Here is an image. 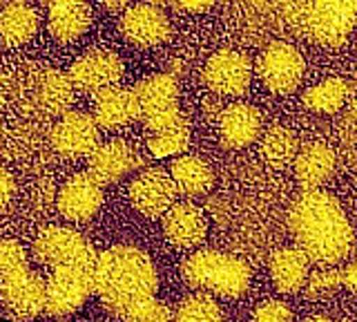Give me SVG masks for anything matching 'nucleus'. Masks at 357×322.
<instances>
[{
    "label": "nucleus",
    "instance_id": "1",
    "mask_svg": "<svg viewBox=\"0 0 357 322\" xmlns=\"http://www.w3.org/2000/svg\"><path fill=\"white\" fill-rule=\"evenodd\" d=\"M288 228L310 262L337 264L353 251V228L326 191H304L288 213Z\"/></svg>",
    "mask_w": 357,
    "mask_h": 322
},
{
    "label": "nucleus",
    "instance_id": "2",
    "mask_svg": "<svg viewBox=\"0 0 357 322\" xmlns=\"http://www.w3.org/2000/svg\"><path fill=\"white\" fill-rule=\"evenodd\" d=\"M94 293L112 314L126 318L128 311L154 298L159 277L152 260L134 247H112L96 258L94 264Z\"/></svg>",
    "mask_w": 357,
    "mask_h": 322
},
{
    "label": "nucleus",
    "instance_id": "3",
    "mask_svg": "<svg viewBox=\"0 0 357 322\" xmlns=\"http://www.w3.org/2000/svg\"><path fill=\"white\" fill-rule=\"evenodd\" d=\"M290 29L326 47H340L357 25V3H279Z\"/></svg>",
    "mask_w": 357,
    "mask_h": 322
},
{
    "label": "nucleus",
    "instance_id": "4",
    "mask_svg": "<svg viewBox=\"0 0 357 322\" xmlns=\"http://www.w3.org/2000/svg\"><path fill=\"white\" fill-rule=\"evenodd\" d=\"M183 280L221 298H239L250 284V266L219 251H199L181 264Z\"/></svg>",
    "mask_w": 357,
    "mask_h": 322
},
{
    "label": "nucleus",
    "instance_id": "5",
    "mask_svg": "<svg viewBox=\"0 0 357 322\" xmlns=\"http://www.w3.org/2000/svg\"><path fill=\"white\" fill-rule=\"evenodd\" d=\"M139 101V112L145 121V128L152 132H161L167 128L178 126L183 115L178 112V85L170 74H156L141 81L134 87Z\"/></svg>",
    "mask_w": 357,
    "mask_h": 322
},
{
    "label": "nucleus",
    "instance_id": "6",
    "mask_svg": "<svg viewBox=\"0 0 357 322\" xmlns=\"http://www.w3.org/2000/svg\"><path fill=\"white\" fill-rule=\"evenodd\" d=\"M94 266H61L45 282V311L50 316H67L81 309L94 291Z\"/></svg>",
    "mask_w": 357,
    "mask_h": 322
},
{
    "label": "nucleus",
    "instance_id": "7",
    "mask_svg": "<svg viewBox=\"0 0 357 322\" xmlns=\"http://www.w3.org/2000/svg\"><path fill=\"white\" fill-rule=\"evenodd\" d=\"M306 63L295 45L286 41H273L257 59V74L261 83L275 94H290L301 83Z\"/></svg>",
    "mask_w": 357,
    "mask_h": 322
},
{
    "label": "nucleus",
    "instance_id": "8",
    "mask_svg": "<svg viewBox=\"0 0 357 322\" xmlns=\"http://www.w3.org/2000/svg\"><path fill=\"white\" fill-rule=\"evenodd\" d=\"M33 255L43 264L61 269V266H94L98 255L94 253L81 233L63 226H52L40 233L33 244Z\"/></svg>",
    "mask_w": 357,
    "mask_h": 322
},
{
    "label": "nucleus",
    "instance_id": "9",
    "mask_svg": "<svg viewBox=\"0 0 357 322\" xmlns=\"http://www.w3.org/2000/svg\"><path fill=\"white\" fill-rule=\"evenodd\" d=\"M252 79L250 59L243 52L221 50L212 54L204 68V81L212 92L239 96L248 90Z\"/></svg>",
    "mask_w": 357,
    "mask_h": 322
},
{
    "label": "nucleus",
    "instance_id": "10",
    "mask_svg": "<svg viewBox=\"0 0 357 322\" xmlns=\"http://www.w3.org/2000/svg\"><path fill=\"white\" fill-rule=\"evenodd\" d=\"M123 76V63L116 54L112 52H89L85 57L78 59L70 68V81L76 90L100 94L105 90H112L119 79Z\"/></svg>",
    "mask_w": 357,
    "mask_h": 322
},
{
    "label": "nucleus",
    "instance_id": "11",
    "mask_svg": "<svg viewBox=\"0 0 357 322\" xmlns=\"http://www.w3.org/2000/svg\"><path fill=\"white\" fill-rule=\"evenodd\" d=\"M176 188L172 177L161 168L141 173L130 186V202L145 217L165 215L174 206Z\"/></svg>",
    "mask_w": 357,
    "mask_h": 322
},
{
    "label": "nucleus",
    "instance_id": "12",
    "mask_svg": "<svg viewBox=\"0 0 357 322\" xmlns=\"http://www.w3.org/2000/svg\"><path fill=\"white\" fill-rule=\"evenodd\" d=\"M52 143L59 154L67 159L87 157L96 150L98 143L96 121L85 112L65 115L52 132Z\"/></svg>",
    "mask_w": 357,
    "mask_h": 322
},
{
    "label": "nucleus",
    "instance_id": "13",
    "mask_svg": "<svg viewBox=\"0 0 357 322\" xmlns=\"http://www.w3.org/2000/svg\"><path fill=\"white\" fill-rule=\"evenodd\" d=\"M121 29L134 45L150 47L159 45V43L167 38L170 23H167V16L159 5L141 3L128 7V12L121 18Z\"/></svg>",
    "mask_w": 357,
    "mask_h": 322
},
{
    "label": "nucleus",
    "instance_id": "14",
    "mask_svg": "<svg viewBox=\"0 0 357 322\" xmlns=\"http://www.w3.org/2000/svg\"><path fill=\"white\" fill-rule=\"evenodd\" d=\"M103 204V188L92 175L78 173L59 193V210L72 221L89 219Z\"/></svg>",
    "mask_w": 357,
    "mask_h": 322
},
{
    "label": "nucleus",
    "instance_id": "15",
    "mask_svg": "<svg viewBox=\"0 0 357 322\" xmlns=\"http://www.w3.org/2000/svg\"><path fill=\"white\" fill-rule=\"evenodd\" d=\"M3 302L11 316L29 320L45 311V280L29 269L3 282Z\"/></svg>",
    "mask_w": 357,
    "mask_h": 322
},
{
    "label": "nucleus",
    "instance_id": "16",
    "mask_svg": "<svg viewBox=\"0 0 357 322\" xmlns=\"http://www.w3.org/2000/svg\"><path fill=\"white\" fill-rule=\"evenodd\" d=\"M89 173L98 184L119 182L141 163V157L126 141H107L103 146H96V150L89 154Z\"/></svg>",
    "mask_w": 357,
    "mask_h": 322
},
{
    "label": "nucleus",
    "instance_id": "17",
    "mask_svg": "<svg viewBox=\"0 0 357 322\" xmlns=\"http://www.w3.org/2000/svg\"><path fill=\"white\" fill-rule=\"evenodd\" d=\"M163 230L165 237L178 249H192L206 237V217L192 204H174L163 215Z\"/></svg>",
    "mask_w": 357,
    "mask_h": 322
},
{
    "label": "nucleus",
    "instance_id": "18",
    "mask_svg": "<svg viewBox=\"0 0 357 322\" xmlns=\"http://www.w3.org/2000/svg\"><path fill=\"white\" fill-rule=\"evenodd\" d=\"M261 132V115L252 105L234 103L228 105L219 117V135L223 146L245 148L257 141Z\"/></svg>",
    "mask_w": 357,
    "mask_h": 322
},
{
    "label": "nucleus",
    "instance_id": "19",
    "mask_svg": "<svg viewBox=\"0 0 357 322\" xmlns=\"http://www.w3.org/2000/svg\"><path fill=\"white\" fill-rule=\"evenodd\" d=\"M335 152L326 143H306L297 150L295 157V175L297 182L304 186V191H317L321 184L328 182V177L335 170Z\"/></svg>",
    "mask_w": 357,
    "mask_h": 322
},
{
    "label": "nucleus",
    "instance_id": "20",
    "mask_svg": "<svg viewBox=\"0 0 357 322\" xmlns=\"http://www.w3.org/2000/svg\"><path fill=\"white\" fill-rule=\"evenodd\" d=\"M139 101L134 90H121L112 87L96 96L94 103V121L103 128H121L139 119Z\"/></svg>",
    "mask_w": 357,
    "mask_h": 322
},
{
    "label": "nucleus",
    "instance_id": "21",
    "mask_svg": "<svg viewBox=\"0 0 357 322\" xmlns=\"http://www.w3.org/2000/svg\"><path fill=\"white\" fill-rule=\"evenodd\" d=\"M308 269L310 260L297 247L279 249L271 258V277L282 293H297L308 280Z\"/></svg>",
    "mask_w": 357,
    "mask_h": 322
},
{
    "label": "nucleus",
    "instance_id": "22",
    "mask_svg": "<svg viewBox=\"0 0 357 322\" xmlns=\"http://www.w3.org/2000/svg\"><path fill=\"white\" fill-rule=\"evenodd\" d=\"M170 177L174 182L176 193L188 195V197L204 195V193L210 191V186H212L210 166L204 159L192 157V154H185V157L174 159Z\"/></svg>",
    "mask_w": 357,
    "mask_h": 322
},
{
    "label": "nucleus",
    "instance_id": "23",
    "mask_svg": "<svg viewBox=\"0 0 357 322\" xmlns=\"http://www.w3.org/2000/svg\"><path fill=\"white\" fill-rule=\"evenodd\" d=\"M38 29L36 9L27 3H9L0 12V38L7 45H20L27 43Z\"/></svg>",
    "mask_w": 357,
    "mask_h": 322
},
{
    "label": "nucleus",
    "instance_id": "24",
    "mask_svg": "<svg viewBox=\"0 0 357 322\" xmlns=\"http://www.w3.org/2000/svg\"><path fill=\"white\" fill-rule=\"evenodd\" d=\"M89 7L85 3H52L50 31L59 41H74L89 27Z\"/></svg>",
    "mask_w": 357,
    "mask_h": 322
},
{
    "label": "nucleus",
    "instance_id": "25",
    "mask_svg": "<svg viewBox=\"0 0 357 322\" xmlns=\"http://www.w3.org/2000/svg\"><path fill=\"white\" fill-rule=\"evenodd\" d=\"M346 98H349V81L335 76V79H326L308 87L304 96H301V101H304V105L312 110V112L333 115L346 103Z\"/></svg>",
    "mask_w": 357,
    "mask_h": 322
},
{
    "label": "nucleus",
    "instance_id": "26",
    "mask_svg": "<svg viewBox=\"0 0 357 322\" xmlns=\"http://www.w3.org/2000/svg\"><path fill=\"white\" fill-rule=\"evenodd\" d=\"M72 81L67 76L59 74L56 70L45 68L40 74V83H38V103L47 115L63 112V110L72 103Z\"/></svg>",
    "mask_w": 357,
    "mask_h": 322
},
{
    "label": "nucleus",
    "instance_id": "27",
    "mask_svg": "<svg viewBox=\"0 0 357 322\" xmlns=\"http://www.w3.org/2000/svg\"><path fill=\"white\" fill-rule=\"evenodd\" d=\"M261 154L275 166H286L297 157V137L282 126L266 130L261 137Z\"/></svg>",
    "mask_w": 357,
    "mask_h": 322
},
{
    "label": "nucleus",
    "instance_id": "28",
    "mask_svg": "<svg viewBox=\"0 0 357 322\" xmlns=\"http://www.w3.org/2000/svg\"><path fill=\"white\" fill-rule=\"evenodd\" d=\"M172 322H223L221 309L208 295H188L176 305Z\"/></svg>",
    "mask_w": 357,
    "mask_h": 322
},
{
    "label": "nucleus",
    "instance_id": "29",
    "mask_svg": "<svg viewBox=\"0 0 357 322\" xmlns=\"http://www.w3.org/2000/svg\"><path fill=\"white\" fill-rule=\"evenodd\" d=\"M188 143H190V130L185 121H181L174 128L152 132L148 139V148L154 157H170V154L183 152L188 148Z\"/></svg>",
    "mask_w": 357,
    "mask_h": 322
},
{
    "label": "nucleus",
    "instance_id": "30",
    "mask_svg": "<svg viewBox=\"0 0 357 322\" xmlns=\"http://www.w3.org/2000/svg\"><path fill=\"white\" fill-rule=\"evenodd\" d=\"M349 96L351 103L340 121V135H342V146L346 154H349V163L353 161L357 166V79L353 85L349 83Z\"/></svg>",
    "mask_w": 357,
    "mask_h": 322
},
{
    "label": "nucleus",
    "instance_id": "31",
    "mask_svg": "<svg viewBox=\"0 0 357 322\" xmlns=\"http://www.w3.org/2000/svg\"><path fill=\"white\" fill-rule=\"evenodd\" d=\"M27 271V255L16 240L0 242V282H7L11 277Z\"/></svg>",
    "mask_w": 357,
    "mask_h": 322
},
{
    "label": "nucleus",
    "instance_id": "32",
    "mask_svg": "<svg viewBox=\"0 0 357 322\" xmlns=\"http://www.w3.org/2000/svg\"><path fill=\"white\" fill-rule=\"evenodd\" d=\"M128 322H172V314L163 302H159L156 298H148L143 302L134 305L128 314Z\"/></svg>",
    "mask_w": 357,
    "mask_h": 322
},
{
    "label": "nucleus",
    "instance_id": "33",
    "mask_svg": "<svg viewBox=\"0 0 357 322\" xmlns=\"http://www.w3.org/2000/svg\"><path fill=\"white\" fill-rule=\"evenodd\" d=\"M252 322H293V314L284 302L271 300V302H264L255 311Z\"/></svg>",
    "mask_w": 357,
    "mask_h": 322
},
{
    "label": "nucleus",
    "instance_id": "34",
    "mask_svg": "<svg viewBox=\"0 0 357 322\" xmlns=\"http://www.w3.org/2000/svg\"><path fill=\"white\" fill-rule=\"evenodd\" d=\"M337 286H344V277H342V271H319L310 277L308 282V293L315 295V293H321V291H331V288H337Z\"/></svg>",
    "mask_w": 357,
    "mask_h": 322
},
{
    "label": "nucleus",
    "instance_id": "35",
    "mask_svg": "<svg viewBox=\"0 0 357 322\" xmlns=\"http://www.w3.org/2000/svg\"><path fill=\"white\" fill-rule=\"evenodd\" d=\"M11 195H14V180H11V175L0 166V210L9 204Z\"/></svg>",
    "mask_w": 357,
    "mask_h": 322
},
{
    "label": "nucleus",
    "instance_id": "36",
    "mask_svg": "<svg viewBox=\"0 0 357 322\" xmlns=\"http://www.w3.org/2000/svg\"><path fill=\"white\" fill-rule=\"evenodd\" d=\"M342 277H344V286L351 288L353 293H357V262H353L349 269H344Z\"/></svg>",
    "mask_w": 357,
    "mask_h": 322
},
{
    "label": "nucleus",
    "instance_id": "37",
    "mask_svg": "<svg viewBox=\"0 0 357 322\" xmlns=\"http://www.w3.org/2000/svg\"><path fill=\"white\" fill-rule=\"evenodd\" d=\"M176 9H185V12H208L212 3H174Z\"/></svg>",
    "mask_w": 357,
    "mask_h": 322
},
{
    "label": "nucleus",
    "instance_id": "38",
    "mask_svg": "<svg viewBox=\"0 0 357 322\" xmlns=\"http://www.w3.org/2000/svg\"><path fill=\"white\" fill-rule=\"evenodd\" d=\"M105 7L107 9H114V12H116V9H126L128 5L126 3H105Z\"/></svg>",
    "mask_w": 357,
    "mask_h": 322
},
{
    "label": "nucleus",
    "instance_id": "39",
    "mask_svg": "<svg viewBox=\"0 0 357 322\" xmlns=\"http://www.w3.org/2000/svg\"><path fill=\"white\" fill-rule=\"evenodd\" d=\"M306 322H333V320H328V318H310Z\"/></svg>",
    "mask_w": 357,
    "mask_h": 322
},
{
    "label": "nucleus",
    "instance_id": "40",
    "mask_svg": "<svg viewBox=\"0 0 357 322\" xmlns=\"http://www.w3.org/2000/svg\"><path fill=\"white\" fill-rule=\"evenodd\" d=\"M0 108H3V92H0Z\"/></svg>",
    "mask_w": 357,
    "mask_h": 322
}]
</instances>
